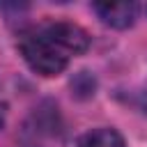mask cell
Returning a JSON list of instances; mask_svg holds the SVG:
<instances>
[{"mask_svg":"<svg viewBox=\"0 0 147 147\" xmlns=\"http://www.w3.org/2000/svg\"><path fill=\"white\" fill-rule=\"evenodd\" d=\"M21 55L28 67L41 76H57L67 69L69 57L41 32H25L18 41Z\"/></svg>","mask_w":147,"mask_h":147,"instance_id":"6da1fadb","label":"cell"},{"mask_svg":"<svg viewBox=\"0 0 147 147\" xmlns=\"http://www.w3.org/2000/svg\"><path fill=\"white\" fill-rule=\"evenodd\" d=\"M44 37H48L62 53H85L90 48V34L76 25V23H69V21H48L41 30H39Z\"/></svg>","mask_w":147,"mask_h":147,"instance_id":"7a4b0ae2","label":"cell"},{"mask_svg":"<svg viewBox=\"0 0 147 147\" xmlns=\"http://www.w3.org/2000/svg\"><path fill=\"white\" fill-rule=\"evenodd\" d=\"M92 9L106 25L117 28V30L131 28L136 21V14H138L136 2H94Z\"/></svg>","mask_w":147,"mask_h":147,"instance_id":"3957f363","label":"cell"},{"mask_svg":"<svg viewBox=\"0 0 147 147\" xmlns=\"http://www.w3.org/2000/svg\"><path fill=\"white\" fill-rule=\"evenodd\" d=\"M78 147H126V140L122 138L119 131L110 129V126H99L87 131L80 138Z\"/></svg>","mask_w":147,"mask_h":147,"instance_id":"277c9868","label":"cell"},{"mask_svg":"<svg viewBox=\"0 0 147 147\" xmlns=\"http://www.w3.org/2000/svg\"><path fill=\"white\" fill-rule=\"evenodd\" d=\"M5 117H7V103H5V99L0 96V129L5 126Z\"/></svg>","mask_w":147,"mask_h":147,"instance_id":"5b68a950","label":"cell"}]
</instances>
